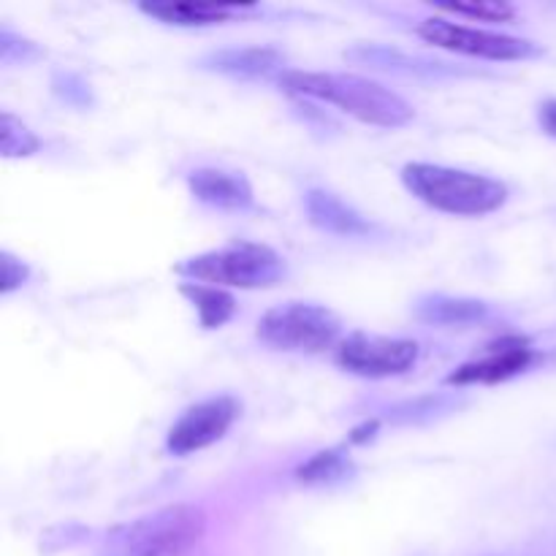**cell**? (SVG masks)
I'll return each instance as SVG.
<instances>
[{
	"mask_svg": "<svg viewBox=\"0 0 556 556\" xmlns=\"http://www.w3.org/2000/svg\"><path fill=\"white\" fill-rule=\"evenodd\" d=\"M282 85L299 96L315 98L375 128H402L413 119V106L389 87L356 74L334 71H282Z\"/></svg>",
	"mask_w": 556,
	"mask_h": 556,
	"instance_id": "6da1fadb",
	"label": "cell"
},
{
	"mask_svg": "<svg viewBox=\"0 0 556 556\" xmlns=\"http://www.w3.org/2000/svg\"><path fill=\"white\" fill-rule=\"evenodd\" d=\"M402 182L418 201L445 215L481 217L508 201V185L500 179L438 163H407Z\"/></svg>",
	"mask_w": 556,
	"mask_h": 556,
	"instance_id": "7a4b0ae2",
	"label": "cell"
},
{
	"mask_svg": "<svg viewBox=\"0 0 556 556\" xmlns=\"http://www.w3.org/2000/svg\"><path fill=\"white\" fill-rule=\"evenodd\" d=\"M206 530L204 510L179 503L106 532L98 556H185Z\"/></svg>",
	"mask_w": 556,
	"mask_h": 556,
	"instance_id": "3957f363",
	"label": "cell"
},
{
	"mask_svg": "<svg viewBox=\"0 0 556 556\" xmlns=\"http://www.w3.org/2000/svg\"><path fill=\"white\" fill-rule=\"evenodd\" d=\"M179 277L188 282H204L217 288H271L286 277V261L280 253L261 242H239L226 244L220 250H206L174 266Z\"/></svg>",
	"mask_w": 556,
	"mask_h": 556,
	"instance_id": "277c9868",
	"label": "cell"
},
{
	"mask_svg": "<svg viewBox=\"0 0 556 556\" xmlns=\"http://www.w3.org/2000/svg\"><path fill=\"white\" fill-rule=\"evenodd\" d=\"M255 331L261 342L291 353H324L342 342L340 318L329 307L309 302H288L266 309Z\"/></svg>",
	"mask_w": 556,
	"mask_h": 556,
	"instance_id": "5b68a950",
	"label": "cell"
},
{
	"mask_svg": "<svg viewBox=\"0 0 556 556\" xmlns=\"http://www.w3.org/2000/svg\"><path fill=\"white\" fill-rule=\"evenodd\" d=\"M418 36L427 43L448 52L467 54V58H483V60H527L541 54V49L527 38L505 36V33L478 30V27L456 25L448 20H424L418 25Z\"/></svg>",
	"mask_w": 556,
	"mask_h": 556,
	"instance_id": "8992f818",
	"label": "cell"
},
{
	"mask_svg": "<svg viewBox=\"0 0 556 556\" xmlns=\"http://www.w3.org/2000/svg\"><path fill=\"white\" fill-rule=\"evenodd\" d=\"M337 362L362 378H394L418 362V342L356 331L340 342Z\"/></svg>",
	"mask_w": 556,
	"mask_h": 556,
	"instance_id": "52a82bcc",
	"label": "cell"
},
{
	"mask_svg": "<svg viewBox=\"0 0 556 556\" xmlns=\"http://www.w3.org/2000/svg\"><path fill=\"white\" fill-rule=\"evenodd\" d=\"M237 416L239 402L233 396H212V400L199 402V405L188 407L168 429L166 448L174 456H188L193 451L210 448L217 440L226 438Z\"/></svg>",
	"mask_w": 556,
	"mask_h": 556,
	"instance_id": "ba28073f",
	"label": "cell"
},
{
	"mask_svg": "<svg viewBox=\"0 0 556 556\" xmlns=\"http://www.w3.org/2000/svg\"><path fill=\"white\" fill-rule=\"evenodd\" d=\"M535 353H532L530 340L527 337H505V340L492 342L486 356L478 362L462 364L456 372L448 375L451 386H492L503 383V380L516 378L525 372L532 364Z\"/></svg>",
	"mask_w": 556,
	"mask_h": 556,
	"instance_id": "9c48e42d",
	"label": "cell"
},
{
	"mask_svg": "<svg viewBox=\"0 0 556 556\" xmlns=\"http://www.w3.org/2000/svg\"><path fill=\"white\" fill-rule=\"evenodd\" d=\"M188 188L195 199L217 210H250L255 201L248 177L239 172H226V168H195L188 174Z\"/></svg>",
	"mask_w": 556,
	"mask_h": 556,
	"instance_id": "30bf717a",
	"label": "cell"
},
{
	"mask_svg": "<svg viewBox=\"0 0 556 556\" xmlns=\"http://www.w3.org/2000/svg\"><path fill=\"white\" fill-rule=\"evenodd\" d=\"M307 212L309 220L324 231L342 233V237H362V233L372 231V226L348 201L329 193V190H309Z\"/></svg>",
	"mask_w": 556,
	"mask_h": 556,
	"instance_id": "8fae6325",
	"label": "cell"
},
{
	"mask_svg": "<svg viewBox=\"0 0 556 556\" xmlns=\"http://www.w3.org/2000/svg\"><path fill=\"white\" fill-rule=\"evenodd\" d=\"M139 9L144 11L152 20H161L166 25H179V27H204V25H217V22L231 20L233 14H239L237 5H217V3H172V0H163V3H139Z\"/></svg>",
	"mask_w": 556,
	"mask_h": 556,
	"instance_id": "7c38bea8",
	"label": "cell"
},
{
	"mask_svg": "<svg viewBox=\"0 0 556 556\" xmlns=\"http://www.w3.org/2000/svg\"><path fill=\"white\" fill-rule=\"evenodd\" d=\"M179 293L193 304L204 329H220L237 313V302H233V296L226 288L204 286V282H182Z\"/></svg>",
	"mask_w": 556,
	"mask_h": 556,
	"instance_id": "4fadbf2b",
	"label": "cell"
},
{
	"mask_svg": "<svg viewBox=\"0 0 556 556\" xmlns=\"http://www.w3.org/2000/svg\"><path fill=\"white\" fill-rule=\"evenodd\" d=\"M416 315L427 324H443V326H462L476 324L489 315V307L476 299H456V296H427L418 302Z\"/></svg>",
	"mask_w": 556,
	"mask_h": 556,
	"instance_id": "5bb4252c",
	"label": "cell"
},
{
	"mask_svg": "<svg viewBox=\"0 0 556 556\" xmlns=\"http://www.w3.org/2000/svg\"><path fill=\"white\" fill-rule=\"evenodd\" d=\"M206 65L233 76H264L269 74V71L280 68L282 58L275 49H223V52L210 54V58H206Z\"/></svg>",
	"mask_w": 556,
	"mask_h": 556,
	"instance_id": "9a60e30c",
	"label": "cell"
},
{
	"mask_svg": "<svg viewBox=\"0 0 556 556\" xmlns=\"http://www.w3.org/2000/svg\"><path fill=\"white\" fill-rule=\"evenodd\" d=\"M351 470H353L351 459H348L340 448H331V451H320V454H315L313 459L304 462V465L296 470V478L302 483H307V486H324V483L342 481Z\"/></svg>",
	"mask_w": 556,
	"mask_h": 556,
	"instance_id": "2e32d148",
	"label": "cell"
},
{
	"mask_svg": "<svg viewBox=\"0 0 556 556\" xmlns=\"http://www.w3.org/2000/svg\"><path fill=\"white\" fill-rule=\"evenodd\" d=\"M41 150V139L11 112L0 114V152L5 157H27Z\"/></svg>",
	"mask_w": 556,
	"mask_h": 556,
	"instance_id": "e0dca14e",
	"label": "cell"
},
{
	"mask_svg": "<svg viewBox=\"0 0 556 556\" xmlns=\"http://www.w3.org/2000/svg\"><path fill=\"white\" fill-rule=\"evenodd\" d=\"M445 14L456 16H472V20L481 22H508L514 20L516 11L508 3H451V5H438Z\"/></svg>",
	"mask_w": 556,
	"mask_h": 556,
	"instance_id": "ac0fdd59",
	"label": "cell"
},
{
	"mask_svg": "<svg viewBox=\"0 0 556 556\" xmlns=\"http://www.w3.org/2000/svg\"><path fill=\"white\" fill-rule=\"evenodd\" d=\"M27 275H30V269H27L20 258H14L9 250L0 253V293H3V296H9L16 288L25 286Z\"/></svg>",
	"mask_w": 556,
	"mask_h": 556,
	"instance_id": "d6986e66",
	"label": "cell"
},
{
	"mask_svg": "<svg viewBox=\"0 0 556 556\" xmlns=\"http://www.w3.org/2000/svg\"><path fill=\"white\" fill-rule=\"evenodd\" d=\"M541 123L548 134L556 136V101H546L541 106Z\"/></svg>",
	"mask_w": 556,
	"mask_h": 556,
	"instance_id": "ffe728a7",
	"label": "cell"
}]
</instances>
